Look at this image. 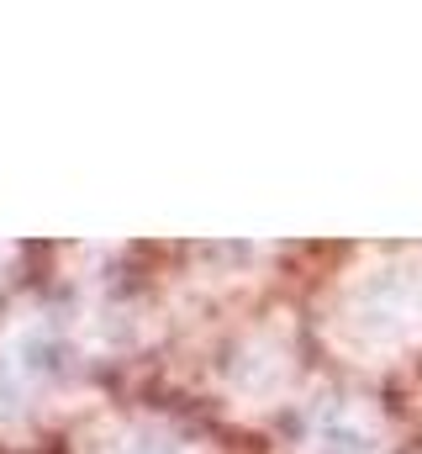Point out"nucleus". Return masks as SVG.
I'll return each instance as SVG.
<instances>
[]
</instances>
